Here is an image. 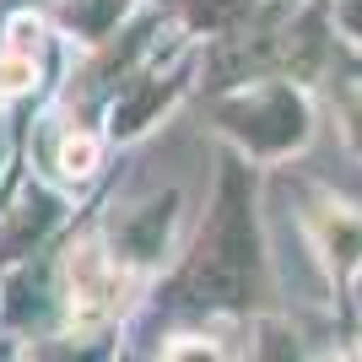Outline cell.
<instances>
[{
    "instance_id": "cell-1",
    "label": "cell",
    "mask_w": 362,
    "mask_h": 362,
    "mask_svg": "<svg viewBox=\"0 0 362 362\" xmlns=\"http://www.w3.org/2000/svg\"><path fill=\"white\" fill-rule=\"evenodd\" d=\"M259 298V216H255V173L243 157H227L216 179L211 211L184 255L168 303L189 314H238Z\"/></svg>"
},
{
    "instance_id": "cell-2",
    "label": "cell",
    "mask_w": 362,
    "mask_h": 362,
    "mask_svg": "<svg viewBox=\"0 0 362 362\" xmlns=\"http://www.w3.org/2000/svg\"><path fill=\"white\" fill-rule=\"evenodd\" d=\"M216 124L255 157H281V151L308 141V98L292 81H265L255 76V87L238 81V92L216 98Z\"/></svg>"
},
{
    "instance_id": "cell-3",
    "label": "cell",
    "mask_w": 362,
    "mask_h": 362,
    "mask_svg": "<svg viewBox=\"0 0 362 362\" xmlns=\"http://www.w3.org/2000/svg\"><path fill=\"white\" fill-rule=\"evenodd\" d=\"M168 222H173V195L141 206V211L130 216L136 233H124V255H130V259H151L157 249H163V238H168Z\"/></svg>"
},
{
    "instance_id": "cell-4",
    "label": "cell",
    "mask_w": 362,
    "mask_h": 362,
    "mask_svg": "<svg viewBox=\"0 0 362 362\" xmlns=\"http://www.w3.org/2000/svg\"><path fill=\"white\" fill-rule=\"evenodd\" d=\"M173 92H179V81H146L136 98H124V103L114 108V136H136V130H146L151 114H157Z\"/></svg>"
},
{
    "instance_id": "cell-5",
    "label": "cell",
    "mask_w": 362,
    "mask_h": 362,
    "mask_svg": "<svg viewBox=\"0 0 362 362\" xmlns=\"http://www.w3.org/2000/svg\"><path fill=\"white\" fill-rule=\"evenodd\" d=\"M335 16H341V28L362 44V0H335Z\"/></svg>"
},
{
    "instance_id": "cell-6",
    "label": "cell",
    "mask_w": 362,
    "mask_h": 362,
    "mask_svg": "<svg viewBox=\"0 0 362 362\" xmlns=\"http://www.w3.org/2000/svg\"><path fill=\"white\" fill-rule=\"evenodd\" d=\"M346 130H351V141L362 146V108H351V124H346Z\"/></svg>"
}]
</instances>
